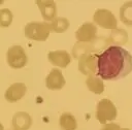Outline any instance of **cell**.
Here are the masks:
<instances>
[{"label":"cell","instance_id":"obj_1","mask_svg":"<svg viewBox=\"0 0 132 130\" xmlns=\"http://www.w3.org/2000/svg\"><path fill=\"white\" fill-rule=\"evenodd\" d=\"M132 70V56L120 45H110L97 55V74L105 80H117Z\"/></svg>","mask_w":132,"mask_h":130},{"label":"cell","instance_id":"obj_2","mask_svg":"<svg viewBox=\"0 0 132 130\" xmlns=\"http://www.w3.org/2000/svg\"><path fill=\"white\" fill-rule=\"evenodd\" d=\"M52 31L50 23H39V22H31L25 27V35L33 40L43 41L48 37L50 32Z\"/></svg>","mask_w":132,"mask_h":130},{"label":"cell","instance_id":"obj_3","mask_svg":"<svg viewBox=\"0 0 132 130\" xmlns=\"http://www.w3.org/2000/svg\"><path fill=\"white\" fill-rule=\"evenodd\" d=\"M116 117H117V108L110 100L102 99L101 101H99L96 110V118L100 123L105 124L108 121L114 120Z\"/></svg>","mask_w":132,"mask_h":130},{"label":"cell","instance_id":"obj_4","mask_svg":"<svg viewBox=\"0 0 132 130\" xmlns=\"http://www.w3.org/2000/svg\"><path fill=\"white\" fill-rule=\"evenodd\" d=\"M6 61L12 68H22L27 63V56L24 48L20 45H12L6 53Z\"/></svg>","mask_w":132,"mask_h":130},{"label":"cell","instance_id":"obj_5","mask_svg":"<svg viewBox=\"0 0 132 130\" xmlns=\"http://www.w3.org/2000/svg\"><path fill=\"white\" fill-rule=\"evenodd\" d=\"M97 67V55L85 54L79 58L78 69L81 73L87 75H93L96 72Z\"/></svg>","mask_w":132,"mask_h":130},{"label":"cell","instance_id":"obj_6","mask_svg":"<svg viewBox=\"0 0 132 130\" xmlns=\"http://www.w3.org/2000/svg\"><path fill=\"white\" fill-rule=\"evenodd\" d=\"M94 21L103 28L114 29L117 27L116 18L109 10L106 9H98L94 14Z\"/></svg>","mask_w":132,"mask_h":130},{"label":"cell","instance_id":"obj_7","mask_svg":"<svg viewBox=\"0 0 132 130\" xmlns=\"http://www.w3.org/2000/svg\"><path fill=\"white\" fill-rule=\"evenodd\" d=\"M96 26L92 23H86L81 25L76 31V38L79 42H90L96 38Z\"/></svg>","mask_w":132,"mask_h":130},{"label":"cell","instance_id":"obj_8","mask_svg":"<svg viewBox=\"0 0 132 130\" xmlns=\"http://www.w3.org/2000/svg\"><path fill=\"white\" fill-rule=\"evenodd\" d=\"M45 84H46V87L51 90H60L65 85V78L59 69L54 68L51 70L50 74L46 76Z\"/></svg>","mask_w":132,"mask_h":130},{"label":"cell","instance_id":"obj_9","mask_svg":"<svg viewBox=\"0 0 132 130\" xmlns=\"http://www.w3.org/2000/svg\"><path fill=\"white\" fill-rule=\"evenodd\" d=\"M26 91H27V88H26L25 84L15 83V84H12L5 91L4 97L8 102H15V101L20 100L26 94Z\"/></svg>","mask_w":132,"mask_h":130},{"label":"cell","instance_id":"obj_10","mask_svg":"<svg viewBox=\"0 0 132 130\" xmlns=\"http://www.w3.org/2000/svg\"><path fill=\"white\" fill-rule=\"evenodd\" d=\"M47 58H48V61L53 65L59 66V67H63V68L66 67L70 63V61H71L70 55L66 51H54V52H50L48 55H47Z\"/></svg>","mask_w":132,"mask_h":130},{"label":"cell","instance_id":"obj_11","mask_svg":"<svg viewBox=\"0 0 132 130\" xmlns=\"http://www.w3.org/2000/svg\"><path fill=\"white\" fill-rule=\"evenodd\" d=\"M32 124L31 117L24 111H19L12 117V126L15 130H28Z\"/></svg>","mask_w":132,"mask_h":130},{"label":"cell","instance_id":"obj_12","mask_svg":"<svg viewBox=\"0 0 132 130\" xmlns=\"http://www.w3.org/2000/svg\"><path fill=\"white\" fill-rule=\"evenodd\" d=\"M44 20H54L56 15V4L54 1H37L36 2Z\"/></svg>","mask_w":132,"mask_h":130},{"label":"cell","instance_id":"obj_13","mask_svg":"<svg viewBox=\"0 0 132 130\" xmlns=\"http://www.w3.org/2000/svg\"><path fill=\"white\" fill-rule=\"evenodd\" d=\"M60 126L63 130H75L77 124L75 118L71 113L64 112L60 117Z\"/></svg>","mask_w":132,"mask_h":130},{"label":"cell","instance_id":"obj_14","mask_svg":"<svg viewBox=\"0 0 132 130\" xmlns=\"http://www.w3.org/2000/svg\"><path fill=\"white\" fill-rule=\"evenodd\" d=\"M88 88L90 91L96 93V94H100L103 92L104 90V85L102 83V80L94 75H90L88 78H87V82H86Z\"/></svg>","mask_w":132,"mask_h":130},{"label":"cell","instance_id":"obj_15","mask_svg":"<svg viewBox=\"0 0 132 130\" xmlns=\"http://www.w3.org/2000/svg\"><path fill=\"white\" fill-rule=\"evenodd\" d=\"M120 17L125 24L132 25V2H127L121 7Z\"/></svg>","mask_w":132,"mask_h":130},{"label":"cell","instance_id":"obj_16","mask_svg":"<svg viewBox=\"0 0 132 130\" xmlns=\"http://www.w3.org/2000/svg\"><path fill=\"white\" fill-rule=\"evenodd\" d=\"M50 25H51L52 31L62 33V32L66 31V29L69 27V22L65 18H57V19L53 20L52 23H50Z\"/></svg>","mask_w":132,"mask_h":130},{"label":"cell","instance_id":"obj_17","mask_svg":"<svg viewBox=\"0 0 132 130\" xmlns=\"http://www.w3.org/2000/svg\"><path fill=\"white\" fill-rule=\"evenodd\" d=\"M12 21V13L9 9L4 8L0 10V26L1 27H8Z\"/></svg>","mask_w":132,"mask_h":130},{"label":"cell","instance_id":"obj_18","mask_svg":"<svg viewBox=\"0 0 132 130\" xmlns=\"http://www.w3.org/2000/svg\"><path fill=\"white\" fill-rule=\"evenodd\" d=\"M101 130H120V127L119 125L111 123V124H106Z\"/></svg>","mask_w":132,"mask_h":130},{"label":"cell","instance_id":"obj_19","mask_svg":"<svg viewBox=\"0 0 132 130\" xmlns=\"http://www.w3.org/2000/svg\"><path fill=\"white\" fill-rule=\"evenodd\" d=\"M0 130H4V127H3V125L0 123Z\"/></svg>","mask_w":132,"mask_h":130},{"label":"cell","instance_id":"obj_20","mask_svg":"<svg viewBox=\"0 0 132 130\" xmlns=\"http://www.w3.org/2000/svg\"><path fill=\"white\" fill-rule=\"evenodd\" d=\"M120 130H129V129H126V128H123V129H120Z\"/></svg>","mask_w":132,"mask_h":130}]
</instances>
